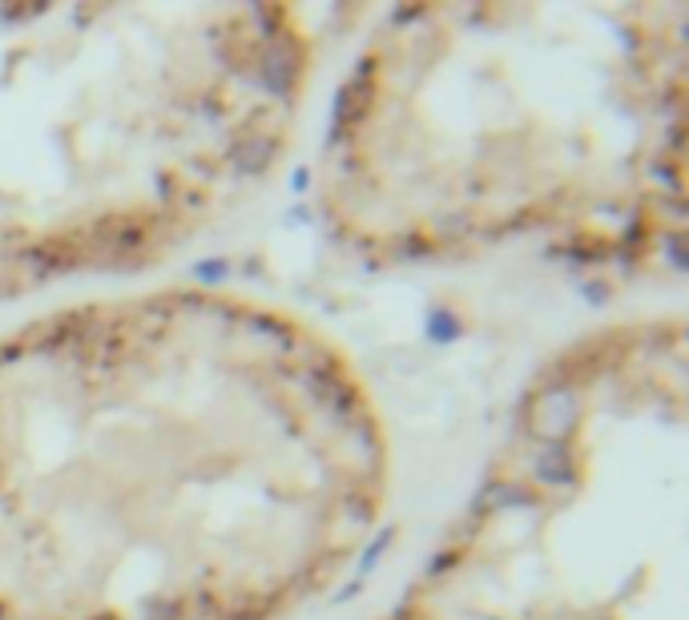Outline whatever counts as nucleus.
I'll return each mask as SVG.
<instances>
[{"mask_svg":"<svg viewBox=\"0 0 689 620\" xmlns=\"http://www.w3.org/2000/svg\"><path fill=\"white\" fill-rule=\"evenodd\" d=\"M138 319L141 383L129 307L0 351V620H271L230 569L283 612L376 524L383 451L338 355L311 343L222 423L210 411L239 387L177 391L194 359L177 355L146 423L153 302Z\"/></svg>","mask_w":689,"mask_h":620,"instance_id":"nucleus-1","label":"nucleus"}]
</instances>
